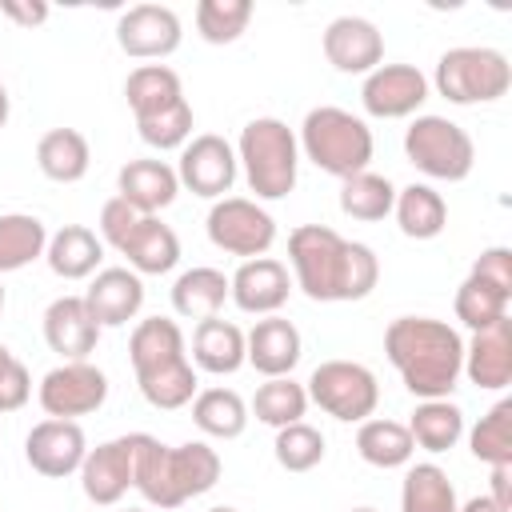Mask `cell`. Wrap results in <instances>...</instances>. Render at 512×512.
Here are the masks:
<instances>
[{"label": "cell", "instance_id": "cell-6", "mask_svg": "<svg viewBox=\"0 0 512 512\" xmlns=\"http://www.w3.org/2000/svg\"><path fill=\"white\" fill-rule=\"evenodd\" d=\"M296 144H300L304 160H312L320 172H328L336 180L368 172V160L376 152L372 128L360 116H352L348 108H336V104L312 108L304 116V124H300Z\"/></svg>", "mask_w": 512, "mask_h": 512}, {"label": "cell", "instance_id": "cell-35", "mask_svg": "<svg viewBox=\"0 0 512 512\" xmlns=\"http://www.w3.org/2000/svg\"><path fill=\"white\" fill-rule=\"evenodd\" d=\"M460 500H456V488L448 480V472L432 460L424 464H412L404 472V484H400V512H456Z\"/></svg>", "mask_w": 512, "mask_h": 512}, {"label": "cell", "instance_id": "cell-23", "mask_svg": "<svg viewBox=\"0 0 512 512\" xmlns=\"http://www.w3.org/2000/svg\"><path fill=\"white\" fill-rule=\"evenodd\" d=\"M180 192V180H176V168L164 164V160H128L120 172H116V196L128 200L136 212L144 216H156L160 208H168Z\"/></svg>", "mask_w": 512, "mask_h": 512}, {"label": "cell", "instance_id": "cell-21", "mask_svg": "<svg viewBox=\"0 0 512 512\" xmlns=\"http://www.w3.org/2000/svg\"><path fill=\"white\" fill-rule=\"evenodd\" d=\"M480 392H504L512 384V320L472 332L464 344V372Z\"/></svg>", "mask_w": 512, "mask_h": 512}, {"label": "cell", "instance_id": "cell-43", "mask_svg": "<svg viewBox=\"0 0 512 512\" xmlns=\"http://www.w3.org/2000/svg\"><path fill=\"white\" fill-rule=\"evenodd\" d=\"M28 396H32V376L24 360H16L8 344H0V412H20Z\"/></svg>", "mask_w": 512, "mask_h": 512}, {"label": "cell", "instance_id": "cell-51", "mask_svg": "<svg viewBox=\"0 0 512 512\" xmlns=\"http://www.w3.org/2000/svg\"><path fill=\"white\" fill-rule=\"evenodd\" d=\"M4 300H8V296H4V284H0V312H4Z\"/></svg>", "mask_w": 512, "mask_h": 512}, {"label": "cell", "instance_id": "cell-49", "mask_svg": "<svg viewBox=\"0 0 512 512\" xmlns=\"http://www.w3.org/2000/svg\"><path fill=\"white\" fill-rule=\"evenodd\" d=\"M8 124V88H4V80H0V128Z\"/></svg>", "mask_w": 512, "mask_h": 512}, {"label": "cell", "instance_id": "cell-30", "mask_svg": "<svg viewBox=\"0 0 512 512\" xmlns=\"http://www.w3.org/2000/svg\"><path fill=\"white\" fill-rule=\"evenodd\" d=\"M392 216L408 240H436L448 224V204L432 184H408V188H396Z\"/></svg>", "mask_w": 512, "mask_h": 512}, {"label": "cell", "instance_id": "cell-8", "mask_svg": "<svg viewBox=\"0 0 512 512\" xmlns=\"http://www.w3.org/2000/svg\"><path fill=\"white\" fill-rule=\"evenodd\" d=\"M404 156L428 180L460 184V180H468V172L476 164V144H472V136L456 120L428 112V116H416L408 124V132H404Z\"/></svg>", "mask_w": 512, "mask_h": 512}, {"label": "cell", "instance_id": "cell-18", "mask_svg": "<svg viewBox=\"0 0 512 512\" xmlns=\"http://www.w3.org/2000/svg\"><path fill=\"white\" fill-rule=\"evenodd\" d=\"M292 296V276L280 260L256 256L228 276V300L248 316H276Z\"/></svg>", "mask_w": 512, "mask_h": 512}, {"label": "cell", "instance_id": "cell-20", "mask_svg": "<svg viewBox=\"0 0 512 512\" xmlns=\"http://www.w3.org/2000/svg\"><path fill=\"white\" fill-rule=\"evenodd\" d=\"M44 340L64 360H88L100 344V324L92 320L84 296H56L44 308Z\"/></svg>", "mask_w": 512, "mask_h": 512}, {"label": "cell", "instance_id": "cell-34", "mask_svg": "<svg viewBox=\"0 0 512 512\" xmlns=\"http://www.w3.org/2000/svg\"><path fill=\"white\" fill-rule=\"evenodd\" d=\"M48 248V228L32 212H4L0 216V276L20 272L40 260Z\"/></svg>", "mask_w": 512, "mask_h": 512}, {"label": "cell", "instance_id": "cell-19", "mask_svg": "<svg viewBox=\"0 0 512 512\" xmlns=\"http://www.w3.org/2000/svg\"><path fill=\"white\" fill-rule=\"evenodd\" d=\"M300 352H304L300 328L292 320H284L280 312L256 320L252 332H244V364H252L268 380L272 376H292V368L300 364Z\"/></svg>", "mask_w": 512, "mask_h": 512}, {"label": "cell", "instance_id": "cell-7", "mask_svg": "<svg viewBox=\"0 0 512 512\" xmlns=\"http://www.w3.org/2000/svg\"><path fill=\"white\" fill-rule=\"evenodd\" d=\"M436 92L448 104H492L512 88V64L500 48H484V44H460L448 48L436 60V76H432Z\"/></svg>", "mask_w": 512, "mask_h": 512}, {"label": "cell", "instance_id": "cell-39", "mask_svg": "<svg viewBox=\"0 0 512 512\" xmlns=\"http://www.w3.org/2000/svg\"><path fill=\"white\" fill-rule=\"evenodd\" d=\"M508 300H512V296H504V292L480 284L476 276H464V284L456 288L452 308H456V320H460L464 328L480 332V328H492L496 320H508Z\"/></svg>", "mask_w": 512, "mask_h": 512}, {"label": "cell", "instance_id": "cell-2", "mask_svg": "<svg viewBox=\"0 0 512 512\" xmlns=\"http://www.w3.org/2000/svg\"><path fill=\"white\" fill-rule=\"evenodd\" d=\"M384 356L416 400H448L464 372V340L436 316H396L384 328Z\"/></svg>", "mask_w": 512, "mask_h": 512}, {"label": "cell", "instance_id": "cell-33", "mask_svg": "<svg viewBox=\"0 0 512 512\" xmlns=\"http://www.w3.org/2000/svg\"><path fill=\"white\" fill-rule=\"evenodd\" d=\"M408 436H412L416 448H424L432 456L456 448L460 436H464V412H460V404H452V400H420L416 412H412V420H408Z\"/></svg>", "mask_w": 512, "mask_h": 512}, {"label": "cell", "instance_id": "cell-25", "mask_svg": "<svg viewBox=\"0 0 512 512\" xmlns=\"http://www.w3.org/2000/svg\"><path fill=\"white\" fill-rule=\"evenodd\" d=\"M192 368L212 376H232L244 368V332L232 320L208 316L192 328Z\"/></svg>", "mask_w": 512, "mask_h": 512}, {"label": "cell", "instance_id": "cell-42", "mask_svg": "<svg viewBox=\"0 0 512 512\" xmlns=\"http://www.w3.org/2000/svg\"><path fill=\"white\" fill-rule=\"evenodd\" d=\"M136 132H140V140H144L148 148H160V152L184 148V144L192 140V104L180 100V104L168 108V112H156V116H148V120H136Z\"/></svg>", "mask_w": 512, "mask_h": 512}, {"label": "cell", "instance_id": "cell-47", "mask_svg": "<svg viewBox=\"0 0 512 512\" xmlns=\"http://www.w3.org/2000/svg\"><path fill=\"white\" fill-rule=\"evenodd\" d=\"M504 512H512V464H496L492 468V492H488Z\"/></svg>", "mask_w": 512, "mask_h": 512}, {"label": "cell", "instance_id": "cell-44", "mask_svg": "<svg viewBox=\"0 0 512 512\" xmlns=\"http://www.w3.org/2000/svg\"><path fill=\"white\" fill-rule=\"evenodd\" d=\"M140 216H144V212H136V208H132L128 200H120V196L104 200V208H100V240L120 252V244L132 236V228L140 224Z\"/></svg>", "mask_w": 512, "mask_h": 512}, {"label": "cell", "instance_id": "cell-38", "mask_svg": "<svg viewBox=\"0 0 512 512\" xmlns=\"http://www.w3.org/2000/svg\"><path fill=\"white\" fill-rule=\"evenodd\" d=\"M468 448L480 464H512V400H496L468 432Z\"/></svg>", "mask_w": 512, "mask_h": 512}, {"label": "cell", "instance_id": "cell-45", "mask_svg": "<svg viewBox=\"0 0 512 512\" xmlns=\"http://www.w3.org/2000/svg\"><path fill=\"white\" fill-rule=\"evenodd\" d=\"M468 276H476L480 284H488V288L512 296V248H504V244L484 248V252L472 260V272H468Z\"/></svg>", "mask_w": 512, "mask_h": 512}, {"label": "cell", "instance_id": "cell-50", "mask_svg": "<svg viewBox=\"0 0 512 512\" xmlns=\"http://www.w3.org/2000/svg\"><path fill=\"white\" fill-rule=\"evenodd\" d=\"M208 512H236V508H228V504H216V508H208Z\"/></svg>", "mask_w": 512, "mask_h": 512}, {"label": "cell", "instance_id": "cell-37", "mask_svg": "<svg viewBox=\"0 0 512 512\" xmlns=\"http://www.w3.org/2000/svg\"><path fill=\"white\" fill-rule=\"evenodd\" d=\"M260 424L268 428H288V424H300L304 412H308V392L304 384H296L292 376H272L256 388L252 396V408H248Z\"/></svg>", "mask_w": 512, "mask_h": 512}, {"label": "cell", "instance_id": "cell-3", "mask_svg": "<svg viewBox=\"0 0 512 512\" xmlns=\"http://www.w3.org/2000/svg\"><path fill=\"white\" fill-rule=\"evenodd\" d=\"M128 360H132L140 396L160 412H176L192 404V396L200 392L196 368L188 360V340L180 324L168 316H148L132 328Z\"/></svg>", "mask_w": 512, "mask_h": 512}, {"label": "cell", "instance_id": "cell-46", "mask_svg": "<svg viewBox=\"0 0 512 512\" xmlns=\"http://www.w3.org/2000/svg\"><path fill=\"white\" fill-rule=\"evenodd\" d=\"M0 12H4L12 24H20V28H36V24L48 20V4H44V0H4Z\"/></svg>", "mask_w": 512, "mask_h": 512}, {"label": "cell", "instance_id": "cell-10", "mask_svg": "<svg viewBox=\"0 0 512 512\" xmlns=\"http://www.w3.org/2000/svg\"><path fill=\"white\" fill-rule=\"evenodd\" d=\"M208 240L228 252V256H244V260H256V256H268V248L276 244V220L248 196H224V200H212L208 208Z\"/></svg>", "mask_w": 512, "mask_h": 512}, {"label": "cell", "instance_id": "cell-28", "mask_svg": "<svg viewBox=\"0 0 512 512\" xmlns=\"http://www.w3.org/2000/svg\"><path fill=\"white\" fill-rule=\"evenodd\" d=\"M88 164H92V148H88V136L76 128H52L36 140V168L56 184L84 180Z\"/></svg>", "mask_w": 512, "mask_h": 512}, {"label": "cell", "instance_id": "cell-9", "mask_svg": "<svg viewBox=\"0 0 512 512\" xmlns=\"http://www.w3.org/2000/svg\"><path fill=\"white\" fill-rule=\"evenodd\" d=\"M304 392H308V404H316L320 412H328L340 424H360L380 404L376 372L356 364V360H324V364H316L308 384H304Z\"/></svg>", "mask_w": 512, "mask_h": 512}, {"label": "cell", "instance_id": "cell-36", "mask_svg": "<svg viewBox=\"0 0 512 512\" xmlns=\"http://www.w3.org/2000/svg\"><path fill=\"white\" fill-rule=\"evenodd\" d=\"M396 204V184L380 172H356L348 180H340V212L364 224H376L384 216H392Z\"/></svg>", "mask_w": 512, "mask_h": 512}, {"label": "cell", "instance_id": "cell-4", "mask_svg": "<svg viewBox=\"0 0 512 512\" xmlns=\"http://www.w3.org/2000/svg\"><path fill=\"white\" fill-rule=\"evenodd\" d=\"M220 480V452L204 440L188 444H160L148 432H136V472L132 488L152 508H180L192 496H204Z\"/></svg>", "mask_w": 512, "mask_h": 512}, {"label": "cell", "instance_id": "cell-29", "mask_svg": "<svg viewBox=\"0 0 512 512\" xmlns=\"http://www.w3.org/2000/svg\"><path fill=\"white\" fill-rule=\"evenodd\" d=\"M224 300H228V276L220 268H208V264H196V268L180 272L176 284H172V308L184 320L220 316Z\"/></svg>", "mask_w": 512, "mask_h": 512}, {"label": "cell", "instance_id": "cell-31", "mask_svg": "<svg viewBox=\"0 0 512 512\" xmlns=\"http://www.w3.org/2000/svg\"><path fill=\"white\" fill-rule=\"evenodd\" d=\"M356 452L364 464L372 468H404L416 452L412 436H408V424L400 420H384V416H368L360 420L356 428Z\"/></svg>", "mask_w": 512, "mask_h": 512}, {"label": "cell", "instance_id": "cell-52", "mask_svg": "<svg viewBox=\"0 0 512 512\" xmlns=\"http://www.w3.org/2000/svg\"><path fill=\"white\" fill-rule=\"evenodd\" d=\"M352 512H376V508H352Z\"/></svg>", "mask_w": 512, "mask_h": 512}, {"label": "cell", "instance_id": "cell-17", "mask_svg": "<svg viewBox=\"0 0 512 512\" xmlns=\"http://www.w3.org/2000/svg\"><path fill=\"white\" fill-rule=\"evenodd\" d=\"M320 48H324V60L344 76H368L372 68L384 64V36L364 16H336L324 28Z\"/></svg>", "mask_w": 512, "mask_h": 512}, {"label": "cell", "instance_id": "cell-26", "mask_svg": "<svg viewBox=\"0 0 512 512\" xmlns=\"http://www.w3.org/2000/svg\"><path fill=\"white\" fill-rule=\"evenodd\" d=\"M44 260H48V268H52L60 280H88V276L100 272L104 240H100L92 228H84V224H64L60 232L48 236Z\"/></svg>", "mask_w": 512, "mask_h": 512}, {"label": "cell", "instance_id": "cell-12", "mask_svg": "<svg viewBox=\"0 0 512 512\" xmlns=\"http://www.w3.org/2000/svg\"><path fill=\"white\" fill-rule=\"evenodd\" d=\"M240 176V164H236V148L216 136V132H200L192 136L184 148H180V164H176V180L180 188H188L192 196H204V200H224L232 192Z\"/></svg>", "mask_w": 512, "mask_h": 512}, {"label": "cell", "instance_id": "cell-24", "mask_svg": "<svg viewBox=\"0 0 512 512\" xmlns=\"http://www.w3.org/2000/svg\"><path fill=\"white\" fill-rule=\"evenodd\" d=\"M120 256H128L136 276H164L180 264V236L160 216H140L132 236L120 244Z\"/></svg>", "mask_w": 512, "mask_h": 512}, {"label": "cell", "instance_id": "cell-41", "mask_svg": "<svg viewBox=\"0 0 512 512\" xmlns=\"http://www.w3.org/2000/svg\"><path fill=\"white\" fill-rule=\"evenodd\" d=\"M272 456L284 472H312L320 460H324V432L312 428V424H288V428H276V440H272Z\"/></svg>", "mask_w": 512, "mask_h": 512}, {"label": "cell", "instance_id": "cell-5", "mask_svg": "<svg viewBox=\"0 0 512 512\" xmlns=\"http://www.w3.org/2000/svg\"><path fill=\"white\" fill-rule=\"evenodd\" d=\"M236 164L256 192V200H284L300 176V144L296 132L276 116H256L240 128Z\"/></svg>", "mask_w": 512, "mask_h": 512}, {"label": "cell", "instance_id": "cell-1", "mask_svg": "<svg viewBox=\"0 0 512 512\" xmlns=\"http://www.w3.org/2000/svg\"><path fill=\"white\" fill-rule=\"evenodd\" d=\"M292 284L316 304L364 300L380 284V260L368 244L344 240L324 224H300L288 236Z\"/></svg>", "mask_w": 512, "mask_h": 512}, {"label": "cell", "instance_id": "cell-48", "mask_svg": "<svg viewBox=\"0 0 512 512\" xmlns=\"http://www.w3.org/2000/svg\"><path fill=\"white\" fill-rule=\"evenodd\" d=\"M456 512H504V508H500V504H496V500L484 492V496H472V500H464Z\"/></svg>", "mask_w": 512, "mask_h": 512}, {"label": "cell", "instance_id": "cell-11", "mask_svg": "<svg viewBox=\"0 0 512 512\" xmlns=\"http://www.w3.org/2000/svg\"><path fill=\"white\" fill-rule=\"evenodd\" d=\"M36 400L52 420H80V416H92L96 408H104L108 376L88 360H64L52 372H44Z\"/></svg>", "mask_w": 512, "mask_h": 512}, {"label": "cell", "instance_id": "cell-53", "mask_svg": "<svg viewBox=\"0 0 512 512\" xmlns=\"http://www.w3.org/2000/svg\"><path fill=\"white\" fill-rule=\"evenodd\" d=\"M128 512H140V508H128Z\"/></svg>", "mask_w": 512, "mask_h": 512}, {"label": "cell", "instance_id": "cell-22", "mask_svg": "<svg viewBox=\"0 0 512 512\" xmlns=\"http://www.w3.org/2000/svg\"><path fill=\"white\" fill-rule=\"evenodd\" d=\"M84 304L100 328H120L144 308V280L132 268H100L84 292Z\"/></svg>", "mask_w": 512, "mask_h": 512}, {"label": "cell", "instance_id": "cell-15", "mask_svg": "<svg viewBox=\"0 0 512 512\" xmlns=\"http://www.w3.org/2000/svg\"><path fill=\"white\" fill-rule=\"evenodd\" d=\"M88 456V436L80 428V420H40L32 424V432L24 436V460L32 464V472L64 480L72 472H80Z\"/></svg>", "mask_w": 512, "mask_h": 512}, {"label": "cell", "instance_id": "cell-40", "mask_svg": "<svg viewBox=\"0 0 512 512\" xmlns=\"http://www.w3.org/2000/svg\"><path fill=\"white\" fill-rule=\"evenodd\" d=\"M248 20H252V4L248 0H200L196 4V32L208 44L240 40Z\"/></svg>", "mask_w": 512, "mask_h": 512}, {"label": "cell", "instance_id": "cell-27", "mask_svg": "<svg viewBox=\"0 0 512 512\" xmlns=\"http://www.w3.org/2000/svg\"><path fill=\"white\" fill-rule=\"evenodd\" d=\"M124 96L136 120H148L156 112H168L184 100V84L176 76V68L168 64H136L124 80Z\"/></svg>", "mask_w": 512, "mask_h": 512}, {"label": "cell", "instance_id": "cell-16", "mask_svg": "<svg viewBox=\"0 0 512 512\" xmlns=\"http://www.w3.org/2000/svg\"><path fill=\"white\" fill-rule=\"evenodd\" d=\"M132 472H136V432L88 448V456L80 464V488L92 504L112 508L132 488Z\"/></svg>", "mask_w": 512, "mask_h": 512}, {"label": "cell", "instance_id": "cell-14", "mask_svg": "<svg viewBox=\"0 0 512 512\" xmlns=\"http://www.w3.org/2000/svg\"><path fill=\"white\" fill-rule=\"evenodd\" d=\"M424 100H428V76L416 64H380L360 84V104L376 120L416 116Z\"/></svg>", "mask_w": 512, "mask_h": 512}, {"label": "cell", "instance_id": "cell-13", "mask_svg": "<svg viewBox=\"0 0 512 512\" xmlns=\"http://www.w3.org/2000/svg\"><path fill=\"white\" fill-rule=\"evenodd\" d=\"M184 24L168 4H132L116 20V44L132 60H164L180 48Z\"/></svg>", "mask_w": 512, "mask_h": 512}, {"label": "cell", "instance_id": "cell-32", "mask_svg": "<svg viewBox=\"0 0 512 512\" xmlns=\"http://www.w3.org/2000/svg\"><path fill=\"white\" fill-rule=\"evenodd\" d=\"M192 424L212 440H236L248 428V404L232 388H204L192 396Z\"/></svg>", "mask_w": 512, "mask_h": 512}]
</instances>
